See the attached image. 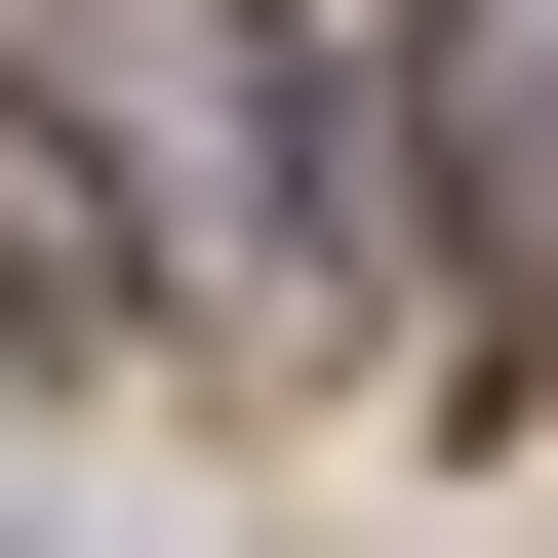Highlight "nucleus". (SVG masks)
Returning <instances> with one entry per match:
<instances>
[{
	"label": "nucleus",
	"mask_w": 558,
	"mask_h": 558,
	"mask_svg": "<svg viewBox=\"0 0 558 558\" xmlns=\"http://www.w3.org/2000/svg\"><path fill=\"white\" fill-rule=\"evenodd\" d=\"M0 120H40L199 319H319V240H360V120H319L279 0H0Z\"/></svg>",
	"instance_id": "obj_1"
},
{
	"label": "nucleus",
	"mask_w": 558,
	"mask_h": 558,
	"mask_svg": "<svg viewBox=\"0 0 558 558\" xmlns=\"http://www.w3.org/2000/svg\"><path fill=\"white\" fill-rule=\"evenodd\" d=\"M439 160H478V240H558V0H478V40H439Z\"/></svg>",
	"instance_id": "obj_2"
}]
</instances>
